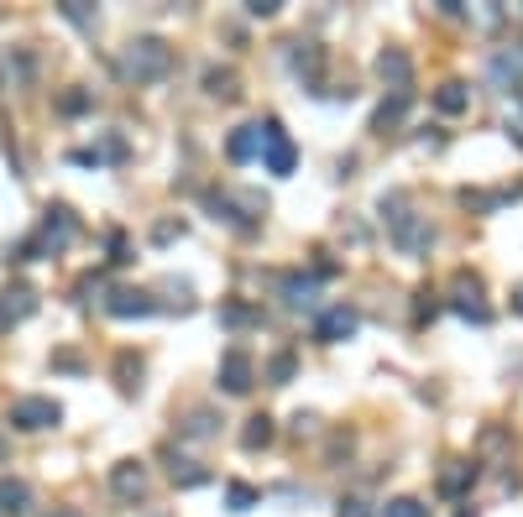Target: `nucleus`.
Returning a JSON list of instances; mask_svg holds the SVG:
<instances>
[{"label": "nucleus", "instance_id": "f257e3e1", "mask_svg": "<svg viewBox=\"0 0 523 517\" xmlns=\"http://www.w3.org/2000/svg\"><path fill=\"white\" fill-rule=\"evenodd\" d=\"M121 74L136 84H157L173 74V47L163 37H131L126 53H121Z\"/></svg>", "mask_w": 523, "mask_h": 517}, {"label": "nucleus", "instance_id": "f03ea898", "mask_svg": "<svg viewBox=\"0 0 523 517\" xmlns=\"http://www.w3.org/2000/svg\"><path fill=\"white\" fill-rule=\"evenodd\" d=\"M382 215H388V230H393V246L408 251V256H419L429 251V241H435V230H429L414 209H408V194H388L382 199Z\"/></svg>", "mask_w": 523, "mask_h": 517}, {"label": "nucleus", "instance_id": "7ed1b4c3", "mask_svg": "<svg viewBox=\"0 0 523 517\" xmlns=\"http://www.w3.org/2000/svg\"><path fill=\"white\" fill-rule=\"evenodd\" d=\"M74 215H68V209L58 204V209H48V215H42V225H37V235H32V241L27 246H21V262H32V256L37 251H63L68 241H74Z\"/></svg>", "mask_w": 523, "mask_h": 517}, {"label": "nucleus", "instance_id": "20e7f679", "mask_svg": "<svg viewBox=\"0 0 523 517\" xmlns=\"http://www.w3.org/2000/svg\"><path fill=\"white\" fill-rule=\"evenodd\" d=\"M58 418H63V408L53 403V397H16V403H11V423H16V429H27V434L53 429Z\"/></svg>", "mask_w": 523, "mask_h": 517}, {"label": "nucleus", "instance_id": "39448f33", "mask_svg": "<svg viewBox=\"0 0 523 517\" xmlns=\"http://www.w3.org/2000/svg\"><path fill=\"white\" fill-rule=\"evenodd\" d=\"M262 157H267V173H278V178H288L293 162H299V152H293V141L278 121H262Z\"/></svg>", "mask_w": 523, "mask_h": 517}, {"label": "nucleus", "instance_id": "423d86ee", "mask_svg": "<svg viewBox=\"0 0 523 517\" xmlns=\"http://www.w3.org/2000/svg\"><path fill=\"white\" fill-rule=\"evenodd\" d=\"M252 382H257L252 356H246V350H225V356H220V387L231 397H246V392H252Z\"/></svg>", "mask_w": 523, "mask_h": 517}, {"label": "nucleus", "instance_id": "0eeeda50", "mask_svg": "<svg viewBox=\"0 0 523 517\" xmlns=\"http://www.w3.org/2000/svg\"><path fill=\"white\" fill-rule=\"evenodd\" d=\"M110 491H116L121 502H142V497H147V465H142V460L110 465Z\"/></svg>", "mask_w": 523, "mask_h": 517}, {"label": "nucleus", "instance_id": "6e6552de", "mask_svg": "<svg viewBox=\"0 0 523 517\" xmlns=\"http://www.w3.org/2000/svg\"><path fill=\"white\" fill-rule=\"evenodd\" d=\"M487 74H492L497 89H518V84H523V42H508L503 53H492Z\"/></svg>", "mask_w": 523, "mask_h": 517}, {"label": "nucleus", "instance_id": "1a4fd4ad", "mask_svg": "<svg viewBox=\"0 0 523 517\" xmlns=\"http://www.w3.org/2000/svg\"><path fill=\"white\" fill-rule=\"evenodd\" d=\"M356 309H325L320 314V324H314V340H325V345H335V340H351L356 335Z\"/></svg>", "mask_w": 523, "mask_h": 517}, {"label": "nucleus", "instance_id": "9d476101", "mask_svg": "<svg viewBox=\"0 0 523 517\" xmlns=\"http://www.w3.org/2000/svg\"><path fill=\"white\" fill-rule=\"evenodd\" d=\"M450 288H456V309H461L466 319L487 324V309L476 303V298H482V277H476V272H456V282H450Z\"/></svg>", "mask_w": 523, "mask_h": 517}, {"label": "nucleus", "instance_id": "9b49d317", "mask_svg": "<svg viewBox=\"0 0 523 517\" xmlns=\"http://www.w3.org/2000/svg\"><path fill=\"white\" fill-rule=\"evenodd\" d=\"M152 309H157V303L147 293H136V288H116L105 298V314H116V319H147Z\"/></svg>", "mask_w": 523, "mask_h": 517}, {"label": "nucleus", "instance_id": "f8f14e48", "mask_svg": "<svg viewBox=\"0 0 523 517\" xmlns=\"http://www.w3.org/2000/svg\"><path fill=\"white\" fill-rule=\"evenodd\" d=\"M377 74L388 79V89H393V94H408V79H414V63H408V53H403V47H388V53L377 58Z\"/></svg>", "mask_w": 523, "mask_h": 517}, {"label": "nucleus", "instance_id": "ddd939ff", "mask_svg": "<svg viewBox=\"0 0 523 517\" xmlns=\"http://www.w3.org/2000/svg\"><path fill=\"white\" fill-rule=\"evenodd\" d=\"M225 152H231V162H252V157H262V121H257V126H236V136L225 141Z\"/></svg>", "mask_w": 523, "mask_h": 517}, {"label": "nucleus", "instance_id": "4468645a", "mask_svg": "<svg viewBox=\"0 0 523 517\" xmlns=\"http://www.w3.org/2000/svg\"><path fill=\"white\" fill-rule=\"evenodd\" d=\"M466 105H471V89H466L461 79H445V84L435 89V110H440V115H461Z\"/></svg>", "mask_w": 523, "mask_h": 517}, {"label": "nucleus", "instance_id": "2eb2a0df", "mask_svg": "<svg viewBox=\"0 0 523 517\" xmlns=\"http://www.w3.org/2000/svg\"><path fill=\"white\" fill-rule=\"evenodd\" d=\"M27 502H32V491H27V481H0V517H21L27 512Z\"/></svg>", "mask_w": 523, "mask_h": 517}, {"label": "nucleus", "instance_id": "dca6fc26", "mask_svg": "<svg viewBox=\"0 0 523 517\" xmlns=\"http://www.w3.org/2000/svg\"><path fill=\"white\" fill-rule=\"evenodd\" d=\"M314 293H320V282H314V277H283V298L293 303V309H309Z\"/></svg>", "mask_w": 523, "mask_h": 517}, {"label": "nucleus", "instance_id": "f3484780", "mask_svg": "<svg viewBox=\"0 0 523 517\" xmlns=\"http://www.w3.org/2000/svg\"><path fill=\"white\" fill-rule=\"evenodd\" d=\"M241 79H236V68H210V74H204V89H210L215 94V100H236V89Z\"/></svg>", "mask_w": 523, "mask_h": 517}, {"label": "nucleus", "instance_id": "a211bd4d", "mask_svg": "<svg viewBox=\"0 0 523 517\" xmlns=\"http://www.w3.org/2000/svg\"><path fill=\"white\" fill-rule=\"evenodd\" d=\"M471 481H476V465H466V460H450L440 470V491H466Z\"/></svg>", "mask_w": 523, "mask_h": 517}, {"label": "nucleus", "instance_id": "6ab92c4d", "mask_svg": "<svg viewBox=\"0 0 523 517\" xmlns=\"http://www.w3.org/2000/svg\"><path fill=\"white\" fill-rule=\"evenodd\" d=\"M241 444L246 450H262V444H272V418H246V429H241Z\"/></svg>", "mask_w": 523, "mask_h": 517}, {"label": "nucleus", "instance_id": "aec40b11", "mask_svg": "<svg viewBox=\"0 0 523 517\" xmlns=\"http://www.w3.org/2000/svg\"><path fill=\"white\" fill-rule=\"evenodd\" d=\"M320 63H325V53L314 42H299V53H293V68L299 74H309V79H320Z\"/></svg>", "mask_w": 523, "mask_h": 517}, {"label": "nucleus", "instance_id": "412c9836", "mask_svg": "<svg viewBox=\"0 0 523 517\" xmlns=\"http://www.w3.org/2000/svg\"><path fill=\"white\" fill-rule=\"evenodd\" d=\"M403 110H408V94H393V100L377 110V131H388L393 121H403Z\"/></svg>", "mask_w": 523, "mask_h": 517}, {"label": "nucleus", "instance_id": "4be33fe9", "mask_svg": "<svg viewBox=\"0 0 523 517\" xmlns=\"http://www.w3.org/2000/svg\"><path fill=\"white\" fill-rule=\"evenodd\" d=\"M184 434H189V439H210V434H215V413H204V408H199V413H189Z\"/></svg>", "mask_w": 523, "mask_h": 517}, {"label": "nucleus", "instance_id": "5701e85b", "mask_svg": "<svg viewBox=\"0 0 523 517\" xmlns=\"http://www.w3.org/2000/svg\"><path fill=\"white\" fill-rule=\"evenodd\" d=\"M27 74H32V58L27 53H16V63L6 58V68H0V79H6V84H27Z\"/></svg>", "mask_w": 523, "mask_h": 517}, {"label": "nucleus", "instance_id": "b1692460", "mask_svg": "<svg viewBox=\"0 0 523 517\" xmlns=\"http://www.w3.org/2000/svg\"><path fill=\"white\" fill-rule=\"evenodd\" d=\"M267 376H272V387H283V382H288V376H293V350H283V356H272Z\"/></svg>", "mask_w": 523, "mask_h": 517}, {"label": "nucleus", "instance_id": "393cba45", "mask_svg": "<svg viewBox=\"0 0 523 517\" xmlns=\"http://www.w3.org/2000/svg\"><path fill=\"white\" fill-rule=\"evenodd\" d=\"M63 16L74 21V27H95V11H89L84 0H63Z\"/></svg>", "mask_w": 523, "mask_h": 517}, {"label": "nucleus", "instance_id": "a878e982", "mask_svg": "<svg viewBox=\"0 0 523 517\" xmlns=\"http://www.w3.org/2000/svg\"><path fill=\"white\" fill-rule=\"evenodd\" d=\"M246 507H257V491L241 486V481H231V512H246Z\"/></svg>", "mask_w": 523, "mask_h": 517}, {"label": "nucleus", "instance_id": "bb28decb", "mask_svg": "<svg viewBox=\"0 0 523 517\" xmlns=\"http://www.w3.org/2000/svg\"><path fill=\"white\" fill-rule=\"evenodd\" d=\"M388 517H429V512H424V502H414V497H398V502H388Z\"/></svg>", "mask_w": 523, "mask_h": 517}, {"label": "nucleus", "instance_id": "cd10ccee", "mask_svg": "<svg viewBox=\"0 0 523 517\" xmlns=\"http://www.w3.org/2000/svg\"><path fill=\"white\" fill-rule=\"evenodd\" d=\"M116 371H121V387H126V392H136V382H131V376H142V361L121 356V366H116Z\"/></svg>", "mask_w": 523, "mask_h": 517}, {"label": "nucleus", "instance_id": "c85d7f7f", "mask_svg": "<svg viewBox=\"0 0 523 517\" xmlns=\"http://www.w3.org/2000/svg\"><path fill=\"white\" fill-rule=\"evenodd\" d=\"M278 6H283V0H246V11H252V16H278Z\"/></svg>", "mask_w": 523, "mask_h": 517}, {"label": "nucleus", "instance_id": "c756f323", "mask_svg": "<svg viewBox=\"0 0 523 517\" xmlns=\"http://www.w3.org/2000/svg\"><path fill=\"white\" fill-rule=\"evenodd\" d=\"M335 517H372V507H367V502H346Z\"/></svg>", "mask_w": 523, "mask_h": 517}, {"label": "nucleus", "instance_id": "7c9ffc66", "mask_svg": "<svg viewBox=\"0 0 523 517\" xmlns=\"http://www.w3.org/2000/svg\"><path fill=\"white\" fill-rule=\"evenodd\" d=\"M257 314L252 309H225V324H252Z\"/></svg>", "mask_w": 523, "mask_h": 517}, {"label": "nucleus", "instance_id": "2f4dec72", "mask_svg": "<svg viewBox=\"0 0 523 517\" xmlns=\"http://www.w3.org/2000/svg\"><path fill=\"white\" fill-rule=\"evenodd\" d=\"M513 136L523 141V100H518V110H513Z\"/></svg>", "mask_w": 523, "mask_h": 517}, {"label": "nucleus", "instance_id": "473e14b6", "mask_svg": "<svg viewBox=\"0 0 523 517\" xmlns=\"http://www.w3.org/2000/svg\"><path fill=\"white\" fill-rule=\"evenodd\" d=\"M11 324H16V319H11V309H6V303H0V335H6Z\"/></svg>", "mask_w": 523, "mask_h": 517}, {"label": "nucleus", "instance_id": "72a5a7b5", "mask_svg": "<svg viewBox=\"0 0 523 517\" xmlns=\"http://www.w3.org/2000/svg\"><path fill=\"white\" fill-rule=\"evenodd\" d=\"M513 314H523V288L513 293Z\"/></svg>", "mask_w": 523, "mask_h": 517}, {"label": "nucleus", "instance_id": "f704fd0d", "mask_svg": "<svg viewBox=\"0 0 523 517\" xmlns=\"http://www.w3.org/2000/svg\"><path fill=\"white\" fill-rule=\"evenodd\" d=\"M58 517H74V512H58Z\"/></svg>", "mask_w": 523, "mask_h": 517}, {"label": "nucleus", "instance_id": "c9c22d12", "mask_svg": "<svg viewBox=\"0 0 523 517\" xmlns=\"http://www.w3.org/2000/svg\"><path fill=\"white\" fill-rule=\"evenodd\" d=\"M0 450H6V439H0Z\"/></svg>", "mask_w": 523, "mask_h": 517}]
</instances>
